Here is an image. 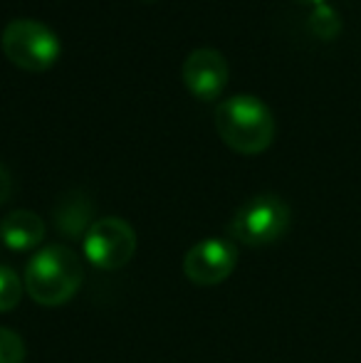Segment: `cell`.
<instances>
[{
  "instance_id": "cell-12",
  "label": "cell",
  "mask_w": 361,
  "mask_h": 363,
  "mask_svg": "<svg viewBox=\"0 0 361 363\" xmlns=\"http://www.w3.org/2000/svg\"><path fill=\"white\" fill-rule=\"evenodd\" d=\"M25 361V344L20 334L0 326V363H23Z\"/></svg>"
},
{
  "instance_id": "cell-5",
  "label": "cell",
  "mask_w": 361,
  "mask_h": 363,
  "mask_svg": "<svg viewBox=\"0 0 361 363\" xmlns=\"http://www.w3.org/2000/svg\"><path fill=\"white\" fill-rule=\"evenodd\" d=\"M136 252V233L121 218H101L84 233V257L99 269H121Z\"/></svg>"
},
{
  "instance_id": "cell-11",
  "label": "cell",
  "mask_w": 361,
  "mask_h": 363,
  "mask_svg": "<svg viewBox=\"0 0 361 363\" xmlns=\"http://www.w3.org/2000/svg\"><path fill=\"white\" fill-rule=\"evenodd\" d=\"M20 296H23V282L18 272L8 264H0V314L13 311L20 304Z\"/></svg>"
},
{
  "instance_id": "cell-10",
  "label": "cell",
  "mask_w": 361,
  "mask_h": 363,
  "mask_svg": "<svg viewBox=\"0 0 361 363\" xmlns=\"http://www.w3.org/2000/svg\"><path fill=\"white\" fill-rule=\"evenodd\" d=\"M307 28L312 30V35H317L319 40H334L342 33V18L329 3H322L317 8H312L307 18Z\"/></svg>"
},
{
  "instance_id": "cell-3",
  "label": "cell",
  "mask_w": 361,
  "mask_h": 363,
  "mask_svg": "<svg viewBox=\"0 0 361 363\" xmlns=\"http://www.w3.org/2000/svg\"><path fill=\"white\" fill-rule=\"evenodd\" d=\"M0 45H3L5 57L25 72H45L57 62L62 52L57 35L48 25L30 18H18L8 23Z\"/></svg>"
},
{
  "instance_id": "cell-6",
  "label": "cell",
  "mask_w": 361,
  "mask_h": 363,
  "mask_svg": "<svg viewBox=\"0 0 361 363\" xmlns=\"http://www.w3.org/2000/svg\"><path fill=\"white\" fill-rule=\"evenodd\" d=\"M238 264V250L233 242L221 238H206L196 242L183 257V274L193 284L213 287L226 282Z\"/></svg>"
},
{
  "instance_id": "cell-9",
  "label": "cell",
  "mask_w": 361,
  "mask_h": 363,
  "mask_svg": "<svg viewBox=\"0 0 361 363\" xmlns=\"http://www.w3.org/2000/svg\"><path fill=\"white\" fill-rule=\"evenodd\" d=\"M89 216L91 206L82 193H70L67 198H62V203L55 211V220H57V228L62 230L67 238H77L84 230H89Z\"/></svg>"
},
{
  "instance_id": "cell-2",
  "label": "cell",
  "mask_w": 361,
  "mask_h": 363,
  "mask_svg": "<svg viewBox=\"0 0 361 363\" xmlns=\"http://www.w3.org/2000/svg\"><path fill=\"white\" fill-rule=\"evenodd\" d=\"M84 269L77 252L65 245H45L30 257L23 284L30 299L43 306L67 304L82 284Z\"/></svg>"
},
{
  "instance_id": "cell-7",
  "label": "cell",
  "mask_w": 361,
  "mask_h": 363,
  "mask_svg": "<svg viewBox=\"0 0 361 363\" xmlns=\"http://www.w3.org/2000/svg\"><path fill=\"white\" fill-rule=\"evenodd\" d=\"M228 79H231V67L223 52L213 48L193 50L183 62L186 89L201 101H216L226 91Z\"/></svg>"
},
{
  "instance_id": "cell-8",
  "label": "cell",
  "mask_w": 361,
  "mask_h": 363,
  "mask_svg": "<svg viewBox=\"0 0 361 363\" xmlns=\"http://www.w3.org/2000/svg\"><path fill=\"white\" fill-rule=\"evenodd\" d=\"M0 240L15 252H28L40 247L45 240V223L30 211H13L0 220Z\"/></svg>"
},
{
  "instance_id": "cell-4",
  "label": "cell",
  "mask_w": 361,
  "mask_h": 363,
  "mask_svg": "<svg viewBox=\"0 0 361 363\" xmlns=\"http://www.w3.org/2000/svg\"><path fill=\"white\" fill-rule=\"evenodd\" d=\"M289 228V206L279 196L260 193L250 198L231 220V235L243 245L265 247L287 233Z\"/></svg>"
},
{
  "instance_id": "cell-13",
  "label": "cell",
  "mask_w": 361,
  "mask_h": 363,
  "mask_svg": "<svg viewBox=\"0 0 361 363\" xmlns=\"http://www.w3.org/2000/svg\"><path fill=\"white\" fill-rule=\"evenodd\" d=\"M10 193H13V178H10L8 168L0 163V206H3L5 201L10 198Z\"/></svg>"
},
{
  "instance_id": "cell-14",
  "label": "cell",
  "mask_w": 361,
  "mask_h": 363,
  "mask_svg": "<svg viewBox=\"0 0 361 363\" xmlns=\"http://www.w3.org/2000/svg\"><path fill=\"white\" fill-rule=\"evenodd\" d=\"M297 3H302V5H312V8H317V5L327 3V0H297Z\"/></svg>"
},
{
  "instance_id": "cell-1",
  "label": "cell",
  "mask_w": 361,
  "mask_h": 363,
  "mask_svg": "<svg viewBox=\"0 0 361 363\" xmlns=\"http://www.w3.org/2000/svg\"><path fill=\"white\" fill-rule=\"evenodd\" d=\"M216 129L228 148L243 156H257L274 141V116L270 106L252 94H235L216 109Z\"/></svg>"
}]
</instances>
